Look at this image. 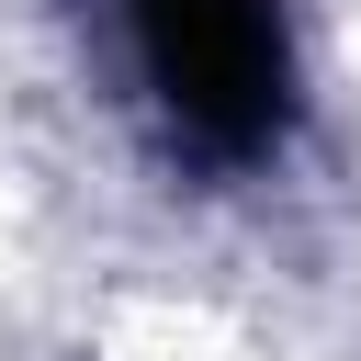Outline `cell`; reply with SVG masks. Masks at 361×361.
<instances>
[{"mask_svg":"<svg viewBox=\"0 0 361 361\" xmlns=\"http://www.w3.org/2000/svg\"><path fill=\"white\" fill-rule=\"evenodd\" d=\"M158 113L203 158H259L293 124V45L271 0H124Z\"/></svg>","mask_w":361,"mask_h":361,"instance_id":"1","label":"cell"}]
</instances>
